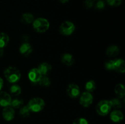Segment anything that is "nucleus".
Returning <instances> with one entry per match:
<instances>
[{
    "mask_svg": "<svg viewBox=\"0 0 125 124\" xmlns=\"http://www.w3.org/2000/svg\"><path fill=\"white\" fill-rule=\"evenodd\" d=\"M12 98L9 94L5 91H0V106L6 107L10 105Z\"/></svg>",
    "mask_w": 125,
    "mask_h": 124,
    "instance_id": "nucleus-9",
    "label": "nucleus"
},
{
    "mask_svg": "<svg viewBox=\"0 0 125 124\" xmlns=\"http://www.w3.org/2000/svg\"><path fill=\"white\" fill-rule=\"evenodd\" d=\"M40 72L42 75H47L51 72V69H52V66L50 64L46 63V62H44V63H41L40 65L37 68Z\"/></svg>",
    "mask_w": 125,
    "mask_h": 124,
    "instance_id": "nucleus-13",
    "label": "nucleus"
},
{
    "mask_svg": "<svg viewBox=\"0 0 125 124\" xmlns=\"http://www.w3.org/2000/svg\"><path fill=\"white\" fill-rule=\"evenodd\" d=\"M120 49L115 45H112L107 47L106 49V54L109 57H115L119 54Z\"/></svg>",
    "mask_w": 125,
    "mask_h": 124,
    "instance_id": "nucleus-16",
    "label": "nucleus"
},
{
    "mask_svg": "<svg viewBox=\"0 0 125 124\" xmlns=\"http://www.w3.org/2000/svg\"><path fill=\"white\" fill-rule=\"evenodd\" d=\"M94 5V0H85L84 6L86 8L90 9Z\"/></svg>",
    "mask_w": 125,
    "mask_h": 124,
    "instance_id": "nucleus-30",
    "label": "nucleus"
},
{
    "mask_svg": "<svg viewBox=\"0 0 125 124\" xmlns=\"http://www.w3.org/2000/svg\"><path fill=\"white\" fill-rule=\"evenodd\" d=\"M67 94L70 97L73 98H77L80 96V89L78 85L76 84H70L67 89Z\"/></svg>",
    "mask_w": 125,
    "mask_h": 124,
    "instance_id": "nucleus-7",
    "label": "nucleus"
},
{
    "mask_svg": "<svg viewBox=\"0 0 125 124\" xmlns=\"http://www.w3.org/2000/svg\"><path fill=\"white\" fill-rule=\"evenodd\" d=\"M10 92L12 96H18L21 92V88L19 85H13L10 88Z\"/></svg>",
    "mask_w": 125,
    "mask_h": 124,
    "instance_id": "nucleus-21",
    "label": "nucleus"
},
{
    "mask_svg": "<svg viewBox=\"0 0 125 124\" xmlns=\"http://www.w3.org/2000/svg\"><path fill=\"white\" fill-rule=\"evenodd\" d=\"M32 47L28 43H24L20 47V52L23 56H29L32 52Z\"/></svg>",
    "mask_w": 125,
    "mask_h": 124,
    "instance_id": "nucleus-12",
    "label": "nucleus"
},
{
    "mask_svg": "<svg viewBox=\"0 0 125 124\" xmlns=\"http://www.w3.org/2000/svg\"><path fill=\"white\" fill-rule=\"evenodd\" d=\"M38 83L40 86L43 87H48L51 85V80L46 75H42Z\"/></svg>",
    "mask_w": 125,
    "mask_h": 124,
    "instance_id": "nucleus-20",
    "label": "nucleus"
},
{
    "mask_svg": "<svg viewBox=\"0 0 125 124\" xmlns=\"http://www.w3.org/2000/svg\"><path fill=\"white\" fill-rule=\"evenodd\" d=\"M114 70L118 72L124 73L125 72V61L123 59L118 58L114 60Z\"/></svg>",
    "mask_w": 125,
    "mask_h": 124,
    "instance_id": "nucleus-14",
    "label": "nucleus"
},
{
    "mask_svg": "<svg viewBox=\"0 0 125 124\" xmlns=\"http://www.w3.org/2000/svg\"><path fill=\"white\" fill-rule=\"evenodd\" d=\"M30 110L29 109L28 107L27 106H24L21 108L20 110V115L21 117L23 118L28 117L30 115Z\"/></svg>",
    "mask_w": 125,
    "mask_h": 124,
    "instance_id": "nucleus-25",
    "label": "nucleus"
},
{
    "mask_svg": "<svg viewBox=\"0 0 125 124\" xmlns=\"http://www.w3.org/2000/svg\"><path fill=\"white\" fill-rule=\"evenodd\" d=\"M106 2L112 7H118L122 4V0H106Z\"/></svg>",
    "mask_w": 125,
    "mask_h": 124,
    "instance_id": "nucleus-27",
    "label": "nucleus"
},
{
    "mask_svg": "<svg viewBox=\"0 0 125 124\" xmlns=\"http://www.w3.org/2000/svg\"><path fill=\"white\" fill-rule=\"evenodd\" d=\"M111 104L110 100H103L97 104L96 111L98 114L101 116H105L110 113L111 110Z\"/></svg>",
    "mask_w": 125,
    "mask_h": 124,
    "instance_id": "nucleus-4",
    "label": "nucleus"
},
{
    "mask_svg": "<svg viewBox=\"0 0 125 124\" xmlns=\"http://www.w3.org/2000/svg\"><path fill=\"white\" fill-rule=\"evenodd\" d=\"M59 1H60V2H62V3L65 4V3H66V2H68V1H69V0H59Z\"/></svg>",
    "mask_w": 125,
    "mask_h": 124,
    "instance_id": "nucleus-33",
    "label": "nucleus"
},
{
    "mask_svg": "<svg viewBox=\"0 0 125 124\" xmlns=\"http://www.w3.org/2000/svg\"><path fill=\"white\" fill-rule=\"evenodd\" d=\"M85 88L87 92L91 93L96 89V83L94 80H89L85 83Z\"/></svg>",
    "mask_w": 125,
    "mask_h": 124,
    "instance_id": "nucleus-22",
    "label": "nucleus"
},
{
    "mask_svg": "<svg viewBox=\"0 0 125 124\" xmlns=\"http://www.w3.org/2000/svg\"><path fill=\"white\" fill-rule=\"evenodd\" d=\"M42 75L37 68H33L29 71L28 73L29 79L33 83H37Z\"/></svg>",
    "mask_w": 125,
    "mask_h": 124,
    "instance_id": "nucleus-10",
    "label": "nucleus"
},
{
    "mask_svg": "<svg viewBox=\"0 0 125 124\" xmlns=\"http://www.w3.org/2000/svg\"><path fill=\"white\" fill-rule=\"evenodd\" d=\"M75 30V26L70 21H65L61 24L59 27V32L63 35H70L74 32Z\"/></svg>",
    "mask_w": 125,
    "mask_h": 124,
    "instance_id": "nucleus-5",
    "label": "nucleus"
},
{
    "mask_svg": "<svg viewBox=\"0 0 125 124\" xmlns=\"http://www.w3.org/2000/svg\"><path fill=\"white\" fill-rule=\"evenodd\" d=\"M23 105V100L21 98H15V99L12 100L10 103V106L13 108H19L22 106Z\"/></svg>",
    "mask_w": 125,
    "mask_h": 124,
    "instance_id": "nucleus-23",
    "label": "nucleus"
},
{
    "mask_svg": "<svg viewBox=\"0 0 125 124\" xmlns=\"http://www.w3.org/2000/svg\"><path fill=\"white\" fill-rule=\"evenodd\" d=\"M105 7V2L103 0H98L95 4V8L97 10H103Z\"/></svg>",
    "mask_w": 125,
    "mask_h": 124,
    "instance_id": "nucleus-28",
    "label": "nucleus"
},
{
    "mask_svg": "<svg viewBox=\"0 0 125 124\" xmlns=\"http://www.w3.org/2000/svg\"><path fill=\"white\" fill-rule=\"evenodd\" d=\"M115 92L118 98H123L125 96V89L124 85L122 84H118L115 87Z\"/></svg>",
    "mask_w": 125,
    "mask_h": 124,
    "instance_id": "nucleus-18",
    "label": "nucleus"
},
{
    "mask_svg": "<svg viewBox=\"0 0 125 124\" xmlns=\"http://www.w3.org/2000/svg\"><path fill=\"white\" fill-rule=\"evenodd\" d=\"M32 26L34 30L39 33L45 32L50 27V23L44 18H39L34 19L32 23Z\"/></svg>",
    "mask_w": 125,
    "mask_h": 124,
    "instance_id": "nucleus-3",
    "label": "nucleus"
},
{
    "mask_svg": "<svg viewBox=\"0 0 125 124\" xmlns=\"http://www.w3.org/2000/svg\"><path fill=\"white\" fill-rule=\"evenodd\" d=\"M61 62L67 66H72L74 64V59L72 54L68 53H64L61 57Z\"/></svg>",
    "mask_w": 125,
    "mask_h": 124,
    "instance_id": "nucleus-15",
    "label": "nucleus"
},
{
    "mask_svg": "<svg viewBox=\"0 0 125 124\" xmlns=\"http://www.w3.org/2000/svg\"><path fill=\"white\" fill-rule=\"evenodd\" d=\"M15 111L14 109L10 106L4 107L2 109V115L3 119L6 121H11L14 119L15 117Z\"/></svg>",
    "mask_w": 125,
    "mask_h": 124,
    "instance_id": "nucleus-8",
    "label": "nucleus"
},
{
    "mask_svg": "<svg viewBox=\"0 0 125 124\" xmlns=\"http://www.w3.org/2000/svg\"><path fill=\"white\" fill-rule=\"evenodd\" d=\"M22 23L26 24H29L33 23L34 20V17L31 13H25L21 16V18Z\"/></svg>",
    "mask_w": 125,
    "mask_h": 124,
    "instance_id": "nucleus-17",
    "label": "nucleus"
},
{
    "mask_svg": "<svg viewBox=\"0 0 125 124\" xmlns=\"http://www.w3.org/2000/svg\"><path fill=\"white\" fill-rule=\"evenodd\" d=\"M4 55V51L2 49L0 48V57H2Z\"/></svg>",
    "mask_w": 125,
    "mask_h": 124,
    "instance_id": "nucleus-32",
    "label": "nucleus"
},
{
    "mask_svg": "<svg viewBox=\"0 0 125 124\" xmlns=\"http://www.w3.org/2000/svg\"><path fill=\"white\" fill-rule=\"evenodd\" d=\"M3 80L2 79V78L0 77V91H1V89L2 88V86H3Z\"/></svg>",
    "mask_w": 125,
    "mask_h": 124,
    "instance_id": "nucleus-31",
    "label": "nucleus"
},
{
    "mask_svg": "<svg viewBox=\"0 0 125 124\" xmlns=\"http://www.w3.org/2000/svg\"><path fill=\"white\" fill-rule=\"evenodd\" d=\"M4 75L6 80L12 83L17 82L21 78L20 71L13 66L7 67L4 71Z\"/></svg>",
    "mask_w": 125,
    "mask_h": 124,
    "instance_id": "nucleus-1",
    "label": "nucleus"
},
{
    "mask_svg": "<svg viewBox=\"0 0 125 124\" xmlns=\"http://www.w3.org/2000/svg\"><path fill=\"white\" fill-rule=\"evenodd\" d=\"M45 105V102L42 98H39V97H35L29 100L27 106L28 107L30 111L34 112V113H39L43 109Z\"/></svg>",
    "mask_w": 125,
    "mask_h": 124,
    "instance_id": "nucleus-2",
    "label": "nucleus"
},
{
    "mask_svg": "<svg viewBox=\"0 0 125 124\" xmlns=\"http://www.w3.org/2000/svg\"><path fill=\"white\" fill-rule=\"evenodd\" d=\"M73 124H89V122H88L87 119L83 117H81L75 119L73 121Z\"/></svg>",
    "mask_w": 125,
    "mask_h": 124,
    "instance_id": "nucleus-29",
    "label": "nucleus"
},
{
    "mask_svg": "<svg viewBox=\"0 0 125 124\" xmlns=\"http://www.w3.org/2000/svg\"><path fill=\"white\" fill-rule=\"evenodd\" d=\"M111 120L114 123H120L123 120L124 115L120 110H114L111 112L110 114Z\"/></svg>",
    "mask_w": 125,
    "mask_h": 124,
    "instance_id": "nucleus-11",
    "label": "nucleus"
},
{
    "mask_svg": "<svg viewBox=\"0 0 125 124\" xmlns=\"http://www.w3.org/2000/svg\"><path fill=\"white\" fill-rule=\"evenodd\" d=\"M111 104V107L114 108H122V102L120 99L119 98H113V99L110 100Z\"/></svg>",
    "mask_w": 125,
    "mask_h": 124,
    "instance_id": "nucleus-24",
    "label": "nucleus"
},
{
    "mask_svg": "<svg viewBox=\"0 0 125 124\" xmlns=\"http://www.w3.org/2000/svg\"><path fill=\"white\" fill-rule=\"evenodd\" d=\"M93 100L94 97L92 95L90 92L87 91L83 92L79 98V103L84 107H89L93 103Z\"/></svg>",
    "mask_w": 125,
    "mask_h": 124,
    "instance_id": "nucleus-6",
    "label": "nucleus"
},
{
    "mask_svg": "<svg viewBox=\"0 0 125 124\" xmlns=\"http://www.w3.org/2000/svg\"><path fill=\"white\" fill-rule=\"evenodd\" d=\"M104 67L109 71L114 70V60H110L107 61L105 63Z\"/></svg>",
    "mask_w": 125,
    "mask_h": 124,
    "instance_id": "nucleus-26",
    "label": "nucleus"
},
{
    "mask_svg": "<svg viewBox=\"0 0 125 124\" xmlns=\"http://www.w3.org/2000/svg\"><path fill=\"white\" fill-rule=\"evenodd\" d=\"M9 41V36L4 32L0 33V48L3 49L6 47Z\"/></svg>",
    "mask_w": 125,
    "mask_h": 124,
    "instance_id": "nucleus-19",
    "label": "nucleus"
}]
</instances>
